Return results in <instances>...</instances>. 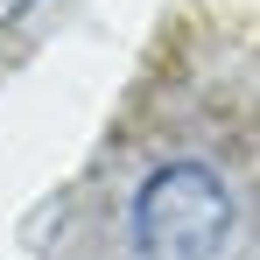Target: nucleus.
<instances>
[{
	"instance_id": "1",
	"label": "nucleus",
	"mask_w": 260,
	"mask_h": 260,
	"mask_svg": "<svg viewBox=\"0 0 260 260\" xmlns=\"http://www.w3.org/2000/svg\"><path fill=\"white\" fill-rule=\"evenodd\" d=\"M232 218L239 204H232L225 176L197 155H176L141 176L127 204V246L134 260H218L232 239Z\"/></svg>"
},
{
	"instance_id": "2",
	"label": "nucleus",
	"mask_w": 260,
	"mask_h": 260,
	"mask_svg": "<svg viewBox=\"0 0 260 260\" xmlns=\"http://www.w3.org/2000/svg\"><path fill=\"white\" fill-rule=\"evenodd\" d=\"M28 7H36V0H0V28H14V21H21Z\"/></svg>"
}]
</instances>
